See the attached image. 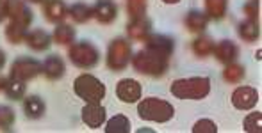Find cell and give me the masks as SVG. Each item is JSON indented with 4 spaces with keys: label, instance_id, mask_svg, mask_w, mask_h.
<instances>
[{
    "label": "cell",
    "instance_id": "26",
    "mask_svg": "<svg viewBox=\"0 0 262 133\" xmlns=\"http://www.w3.org/2000/svg\"><path fill=\"white\" fill-rule=\"evenodd\" d=\"M70 14H72V18L77 23H86V21L93 16V9L88 7L86 4H75V6H72V9H70Z\"/></svg>",
    "mask_w": 262,
    "mask_h": 133
},
{
    "label": "cell",
    "instance_id": "6",
    "mask_svg": "<svg viewBox=\"0 0 262 133\" xmlns=\"http://www.w3.org/2000/svg\"><path fill=\"white\" fill-rule=\"evenodd\" d=\"M128 61H130V44L123 38L114 39L107 50V66L113 71H121L128 66Z\"/></svg>",
    "mask_w": 262,
    "mask_h": 133
},
{
    "label": "cell",
    "instance_id": "1",
    "mask_svg": "<svg viewBox=\"0 0 262 133\" xmlns=\"http://www.w3.org/2000/svg\"><path fill=\"white\" fill-rule=\"evenodd\" d=\"M210 80L205 76L196 78H182L171 84V94L179 99H202L209 94Z\"/></svg>",
    "mask_w": 262,
    "mask_h": 133
},
{
    "label": "cell",
    "instance_id": "9",
    "mask_svg": "<svg viewBox=\"0 0 262 133\" xmlns=\"http://www.w3.org/2000/svg\"><path fill=\"white\" fill-rule=\"evenodd\" d=\"M146 43V50L154 51L157 55H162V57H171L173 48H175V43H173L171 38H166V36L161 34H150L148 38L145 39Z\"/></svg>",
    "mask_w": 262,
    "mask_h": 133
},
{
    "label": "cell",
    "instance_id": "24",
    "mask_svg": "<svg viewBox=\"0 0 262 133\" xmlns=\"http://www.w3.org/2000/svg\"><path fill=\"white\" fill-rule=\"evenodd\" d=\"M207 16L214 20H221L227 14V0H205Z\"/></svg>",
    "mask_w": 262,
    "mask_h": 133
},
{
    "label": "cell",
    "instance_id": "5",
    "mask_svg": "<svg viewBox=\"0 0 262 133\" xmlns=\"http://www.w3.org/2000/svg\"><path fill=\"white\" fill-rule=\"evenodd\" d=\"M68 55H70V61H72L77 68H82V69H88V68H93V66H97L98 59H100L98 50L88 41L73 44V46L70 48Z\"/></svg>",
    "mask_w": 262,
    "mask_h": 133
},
{
    "label": "cell",
    "instance_id": "35",
    "mask_svg": "<svg viewBox=\"0 0 262 133\" xmlns=\"http://www.w3.org/2000/svg\"><path fill=\"white\" fill-rule=\"evenodd\" d=\"M11 0H0V21L7 16V6H9Z\"/></svg>",
    "mask_w": 262,
    "mask_h": 133
},
{
    "label": "cell",
    "instance_id": "23",
    "mask_svg": "<svg viewBox=\"0 0 262 133\" xmlns=\"http://www.w3.org/2000/svg\"><path fill=\"white\" fill-rule=\"evenodd\" d=\"M107 133H128L130 131V121L128 117L125 116H114L113 119L107 121V126H105Z\"/></svg>",
    "mask_w": 262,
    "mask_h": 133
},
{
    "label": "cell",
    "instance_id": "29",
    "mask_svg": "<svg viewBox=\"0 0 262 133\" xmlns=\"http://www.w3.org/2000/svg\"><path fill=\"white\" fill-rule=\"evenodd\" d=\"M25 27L24 25H18V23H13L11 21L9 25H7V29H6V38L9 39L11 43H14V44H18V43H21L25 39Z\"/></svg>",
    "mask_w": 262,
    "mask_h": 133
},
{
    "label": "cell",
    "instance_id": "27",
    "mask_svg": "<svg viewBox=\"0 0 262 133\" xmlns=\"http://www.w3.org/2000/svg\"><path fill=\"white\" fill-rule=\"evenodd\" d=\"M223 78L230 84L241 82V80L245 78V68H243L241 64H234V62H230V64L227 66V69L223 71Z\"/></svg>",
    "mask_w": 262,
    "mask_h": 133
},
{
    "label": "cell",
    "instance_id": "2",
    "mask_svg": "<svg viewBox=\"0 0 262 133\" xmlns=\"http://www.w3.org/2000/svg\"><path fill=\"white\" fill-rule=\"evenodd\" d=\"M138 114L141 119L154 123H168L175 116V109L171 103L159 98H146L138 105Z\"/></svg>",
    "mask_w": 262,
    "mask_h": 133
},
{
    "label": "cell",
    "instance_id": "22",
    "mask_svg": "<svg viewBox=\"0 0 262 133\" xmlns=\"http://www.w3.org/2000/svg\"><path fill=\"white\" fill-rule=\"evenodd\" d=\"M239 36H241L245 41L252 43V41H257L260 36V29H259V23L257 20H246L239 25Z\"/></svg>",
    "mask_w": 262,
    "mask_h": 133
},
{
    "label": "cell",
    "instance_id": "13",
    "mask_svg": "<svg viewBox=\"0 0 262 133\" xmlns=\"http://www.w3.org/2000/svg\"><path fill=\"white\" fill-rule=\"evenodd\" d=\"M93 16L97 18L100 23L109 25L116 20L118 16V7L113 0H98L93 7Z\"/></svg>",
    "mask_w": 262,
    "mask_h": 133
},
{
    "label": "cell",
    "instance_id": "17",
    "mask_svg": "<svg viewBox=\"0 0 262 133\" xmlns=\"http://www.w3.org/2000/svg\"><path fill=\"white\" fill-rule=\"evenodd\" d=\"M41 71L45 73L47 78L50 80H57L64 75V62L57 57V55H50L41 66Z\"/></svg>",
    "mask_w": 262,
    "mask_h": 133
},
{
    "label": "cell",
    "instance_id": "19",
    "mask_svg": "<svg viewBox=\"0 0 262 133\" xmlns=\"http://www.w3.org/2000/svg\"><path fill=\"white\" fill-rule=\"evenodd\" d=\"M209 16L202 11H189L186 16V27L191 32H204L207 29Z\"/></svg>",
    "mask_w": 262,
    "mask_h": 133
},
{
    "label": "cell",
    "instance_id": "12",
    "mask_svg": "<svg viewBox=\"0 0 262 133\" xmlns=\"http://www.w3.org/2000/svg\"><path fill=\"white\" fill-rule=\"evenodd\" d=\"M105 109L98 103H88L82 109V121L90 128H100L105 123Z\"/></svg>",
    "mask_w": 262,
    "mask_h": 133
},
{
    "label": "cell",
    "instance_id": "39",
    "mask_svg": "<svg viewBox=\"0 0 262 133\" xmlns=\"http://www.w3.org/2000/svg\"><path fill=\"white\" fill-rule=\"evenodd\" d=\"M2 87H4V78L0 76V89H2Z\"/></svg>",
    "mask_w": 262,
    "mask_h": 133
},
{
    "label": "cell",
    "instance_id": "36",
    "mask_svg": "<svg viewBox=\"0 0 262 133\" xmlns=\"http://www.w3.org/2000/svg\"><path fill=\"white\" fill-rule=\"evenodd\" d=\"M4 64H6V55H4V51H0V69L4 68Z\"/></svg>",
    "mask_w": 262,
    "mask_h": 133
},
{
    "label": "cell",
    "instance_id": "20",
    "mask_svg": "<svg viewBox=\"0 0 262 133\" xmlns=\"http://www.w3.org/2000/svg\"><path fill=\"white\" fill-rule=\"evenodd\" d=\"M24 110L27 117H31V119H39V117L45 114V103H43V99L38 98V96H29L24 101Z\"/></svg>",
    "mask_w": 262,
    "mask_h": 133
},
{
    "label": "cell",
    "instance_id": "31",
    "mask_svg": "<svg viewBox=\"0 0 262 133\" xmlns=\"http://www.w3.org/2000/svg\"><path fill=\"white\" fill-rule=\"evenodd\" d=\"M245 130L248 133H260L262 131V114L253 112L245 119Z\"/></svg>",
    "mask_w": 262,
    "mask_h": 133
},
{
    "label": "cell",
    "instance_id": "32",
    "mask_svg": "<svg viewBox=\"0 0 262 133\" xmlns=\"http://www.w3.org/2000/svg\"><path fill=\"white\" fill-rule=\"evenodd\" d=\"M14 123V110L9 107H0V128L9 130Z\"/></svg>",
    "mask_w": 262,
    "mask_h": 133
},
{
    "label": "cell",
    "instance_id": "4",
    "mask_svg": "<svg viewBox=\"0 0 262 133\" xmlns=\"http://www.w3.org/2000/svg\"><path fill=\"white\" fill-rule=\"evenodd\" d=\"M75 94L88 103H100L105 96V86L93 75H80L75 78Z\"/></svg>",
    "mask_w": 262,
    "mask_h": 133
},
{
    "label": "cell",
    "instance_id": "11",
    "mask_svg": "<svg viewBox=\"0 0 262 133\" xmlns=\"http://www.w3.org/2000/svg\"><path fill=\"white\" fill-rule=\"evenodd\" d=\"M7 16L11 18L13 23L24 25V27H27L32 21L31 9H29V7L25 6V2H21V0H11L9 6H7Z\"/></svg>",
    "mask_w": 262,
    "mask_h": 133
},
{
    "label": "cell",
    "instance_id": "3",
    "mask_svg": "<svg viewBox=\"0 0 262 133\" xmlns=\"http://www.w3.org/2000/svg\"><path fill=\"white\" fill-rule=\"evenodd\" d=\"M168 62H169L168 57H162V55H157L150 50L138 51L136 57L132 59V66H134L136 71L152 76H161L168 69Z\"/></svg>",
    "mask_w": 262,
    "mask_h": 133
},
{
    "label": "cell",
    "instance_id": "38",
    "mask_svg": "<svg viewBox=\"0 0 262 133\" xmlns=\"http://www.w3.org/2000/svg\"><path fill=\"white\" fill-rule=\"evenodd\" d=\"M29 2H32V4H41V2H45V0H29Z\"/></svg>",
    "mask_w": 262,
    "mask_h": 133
},
{
    "label": "cell",
    "instance_id": "15",
    "mask_svg": "<svg viewBox=\"0 0 262 133\" xmlns=\"http://www.w3.org/2000/svg\"><path fill=\"white\" fill-rule=\"evenodd\" d=\"M45 16H47V20L52 21V23L62 21L66 16H68V9H66L64 2H62V0H47Z\"/></svg>",
    "mask_w": 262,
    "mask_h": 133
},
{
    "label": "cell",
    "instance_id": "18",
    "mask_svg": "<svg viewBox=\"0 0 262 133\" xmlns=\"http://www.w3.org/2000/svg\"><path fill=\"white\" fill-rule=\"evenodd\" d=\"M127 32L132 39H139V41H145L150 36V21L146 18H136L128 23Z\"/></svg>",
    "mask_w": 262,
    "mask_h": 133
},
{
    "label": "cell",
    "instance_id": "14",
    "mask_svg": "<svg viewBox=\"0 0 262 133\" xmlns=\"http://www.w3.org/2000/svg\"><path fill=\"white\" fill-rule=\"evenodd\" d=\"M212 54L216 55L220 62H223V64H230V62H234L235 59H237L239 50L234 43L225 39V41H220L216 46H214Z\"/></svg>",
    "mask_w": 262,
    "mask_h": 133
},
{
    "label": "cell",
    "instance_id": "7",
    "mask_svg": "<svg viewBox=\"0 0 262 133\" xmlns=\"http://www.w3.org/2000/svg\"><path fill=\"white\" fill-rule=\"evenodd\" d=\"M41 73V64L34 59H18V61L13 62L11 66V76L13 78H18L21 82H27V80H32L34 76H38Z\"/></svg>",
    "mask_w": 262,
    "mask_h": 133
},
{
    "label": "cell",
    "instance_id": "16",
    "mask_svg": "<svg viewBox=\"0 0 262 133\" xmlns=\"http://www.w3.org/2000/svg\"><path fill=\"white\" fill-rule=\"evenodd\" d=\"M25 43H27L29 48H32V50L43 51V50H47V48L50 46L52 39H50V36L47 34L45 31H41V29H36V31L29 32V34L25 36Z\"/></svg>",
    "mask_w": 262,
    "mask_h": 133
},
{
    "label": "cell",
    "instance_id": "28",
    "mask_svg": "<svg viewBox=\"0 0 262 133\" xmlns=\"http://www.w3.org/2000/svg\"><path fill=\"white\" fill-rule=\"evenodd\" d=\"M75 39V31L70 25H59L54 31V41L59 44H70Z\"/></svg>",
    "mask_w": 262,
    "mask_h": 133
},
{
    "label": "cell",
    "instance_id": "37",
    "mask_svg": "<svg viewBox=\"0 0 262 133\" xmlns=\"http://www.w3.org/2000/svg\"><path fill=\"white\" fill-rule=\"evenodd\" d=\"M162 2H164V4H179L180 0H162Z\"/></svg>",
    "mask_w": 262,
    "mask_h": 133
},
{
    "label": "cell",
    "instance_id": "34",
    "mask_svg": "<svg viewBox=\"0 0 262 133\" xmlns=\"http://www.w3.org/2000/svg\"><path fill=\"white\" fill-rule=\"evenodd\" d=\"M245 14L248 16V20H257L259 18V13H260V6H259V0H248L243 7Z\"/></svg>",
    "mask_w": 262,
    "mask_h": 133
},
{
    "label": "cell",
    "instance_id": "30",
    "mask_svg": "<svg viewBox=\"0 0 262 133\" xmlns=\"http://www.w3.org/2000/svg\"><path fill=\"white\" fill-rule=\"evenodd\" d=\"M127 11L132 16V20H136V18H145L146 0H127Z\"/></svg>",
    "mask_w": 262,
    "mask_h": 133
},
{
    "label": "cell",
    "instance_id": "8",
    "mask_svg": "<svg viewBox=\"0 0 262 133\" xmlns=\"http://www.w3.org/2000/svg\"><path fill=\"white\" fill-rule=\"evenodd\" d=\"M259 101V92L252 87H237L232 94V105L237 110H250Z\"/></svg>",
    "mask_w": 262,
    "mask_h": 133
},
{
    "label": "cell",
    "instance_id": "10",
    "mask_svg": "<svg viewBox=\"0 0 262 133\" xmlns=\"http://www.w3.org/2000/svg\"><path fill=\"white\" fill-rule=\"evenodd\" d=\"M116 94L123 103H136L141 98V86H139L138 80L132 78L120 80L116 87Z\"/></svg>",
    "mask_w": 262,
    "mask_h": 133
},
{
    "label": "cell",
    "instance_id": "21",
    "mask_svg": "<svg viewBox=\"0 0 262 133\" xmlns=\"http://www.w3.org/2000/svg\"><path fill=\"white\" fill-rule=\"evenodd\" d=\"M4 92H6V96L9 99H21L25 94V84L21 82V80L18 78H7L4 80Z\"/></svg>",
    "mask_w": 262,
    "mask_h": 133
},
{
    "label": "cell",
    "instance_id": "25",
    "mask_svg": "<svg viewBox=\"0 0 262 133\" xmlns=\"http://www.w3.org/2000/svg\"><path fill=\"white\" fill-rule=\"evenodd\" d=\"M214 50V41L207 36H200L198 39H194L193 43V51L198 55V57H205V55H210Z\"/></svg>",
    "mask_w": 262,
    "mask_h": 133
},
{
    "label": "cell",
    "instance_id": "33",
    "mask_svg": "<svg viewBox=\"0 0 262 133\" xmlns=\"http://www.w3.org/2000/svg\"><path fill=\"white\" fill-rule=\"evenodd\" d=\"M194 133H216L217 131V126L216 123H212L210 119H200L193 128Z\"/></svg>",
    "mask_w": 262,
    "mask_h": 133
}]
</instances>
